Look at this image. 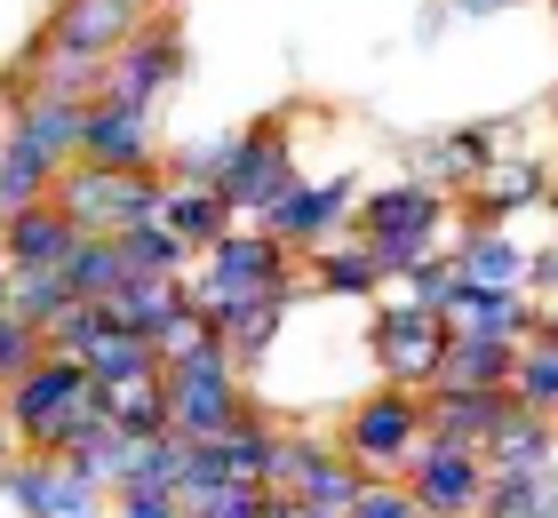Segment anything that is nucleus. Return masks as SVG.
Listing matches in <instances>:
<instances>
[{"label":"nucleus","mask_w":558,"mask_h":518,"mask_svg":"<svg viewBox=\"0 0 558 518\" xmlns=\"http://www.w3.org/2000/svg\"><path fill=\"white\" fill-rule=\"evenodd\" d=\"M96 414H112V391H96L81 359L40 351L16 383H0V438L9 455H64Z\"/></svg>","instance_id":"obj_1"},{"label":"nucleus","mask_w":558,"mask_h":518,"mask_svg":"<svg viewBox=\"0 0 558 518\" xmlns=\"http://www.w3.org/2000/svg\"><path fill=\"white\" fill-rule=\"evenodd\" d=\"M351 240L384 264V288H391V279L415 272L423 255H454V240H463V207H454L447 192L415 184V176H399V184L367 192L360 207H351Z\"/></svg>","instance_id":"obj_2"},{"label":"nucleus","mask_w":558,"mask_h":518,"mask_svg":"<svg viewBox=\"0 0 558 518\" xmlns=\"http://www.w3.org/2000/svg\"><path fill=\"white\" fill-rule=\"evenodd\" d=\"M279 288H303V264L256 224H232L208 255H192V272H184V303L208 311V320H223V311H240L256 296H279Z\"/></svg>","instance_id":"obj_3"},{"label":"nucleus","mask_w":558,"mask_h":518,"mask_svg":"<svg viewBox=\"0 0 558 518\" xmlns=\"http://www.w3.org/2000/svg\"><path fill=\"white\" fill-rule=\"evenodd\" d=\"M295 104H271L247 128H232V152H223V176H216V200L232 207L240 224H256L264 207L295 184Z\"/></svg>","instance_id":"obj_4"},{"label":"nucleus","mask_w":558,"mask_h":518,"mask_svg":"<svg viewBox=\"0 0 558 518\" xmlns=\"http://www.w3.org/2000/svg\"><path fill=\"white\" fill-rule=\"evenodd\" d=\"M160 391H168V431L192 438V447H199V438L240 431L247 414H256V399H247V383H240V368H232V351H223V344L160 368Z\"/></svg>","instance_id":"obj_5"},{"label":"nucleus","mask_w":558,"mask_h":518,"mask_svg":"<svg viewBox=\"0 0 558 518\" xmlns=\"http://www.w3.org/2000/svg\"><path fill=\"white\" fill-rule=\"evenodd\" d=\"M160 192H168L160 168H151V176H105V168H81V160L48 184V200L64 207V224L81 231V240H120V231L151 224V216H160Z\"/></svg>","instance_id":"obj_6"},{"label":"nucleus","mask_w":558,"mask_h":518,"mask_svg":"<svg viewBox=\"0 0 558 518\" xmlns=\"http://www.w3.org/2000/svg\"><path fill=\"white\" fill-rule=\"evenodd\" d=\"M192 48H184V16L175 9H151L136 24V40L120 48V57L105 64V104H120V112H160V104L175 96V81H184Z\"/></svg>","instance_id":"obj_7"},{"label":"nucleus","mask_w":558,"mask_h":518,"mask_svg":"<svg viewBox=\"0 0 558 518\" xmlns=\"http://www.w3.org/2000/svg\"><path fill=\"white\" fill-rule=\"evenodd\" d=\"M336 447L360 462L367 479H399L408 471V455L423 447V391H367L351 399V414L336 423Z\"/></svg>","instance_id":"obj_8"},{"label":"nucleus","mask_w":558,"mask_h":518,"mask_svg":"<svg viewBox=\"0 0 558 518\" xmlns=\"http://www.w3.org/2000/svg\"><path fill=\"white\" fill-rule=\"evenodd\" d=\"M351 207H360V176H327V184L295 176V184L279 192V200L264 207V216H256V231H271V240L288 248L295 264H312L319 248L351 240Z\"/></svg>","instance_id":"obj_9"},{"label":"nucleus","mask_w":558,"mask_h":518,"mask_svg":"<svg viewBox=\"0 0 558 518\" xmlns=\"http://www.w3.org/2000/svg\"><path fill=\"white\" fill-rule=\"evenodd\" d=\"M367 351H375V368H384L391 391H430V375H439V359H447V320L391 296L367 327Z\"/></svg>","instance_id":"obj_10"},{"label":"nucleus","mask_w":558,"mask_h":518,"mask_svg":"<svg viewBox=\"0 0 558 518\" xmlns=\"http://www.w3.org/2000/svg\"><path fill=\"white\" fill-rule=\"evenodd\" d=\"M399 486L415 495L423 518H478V495H487V455L423 438V447L408 455V471H399Z\"/></svg>","instance_id":"obj_11"},{"label":"nucleus","mask_w":558,"mask_h":518,"mask_svg":"<svg viewBox=\"0 0 558 518\" xmlns=\"http://www.w3.org/2000/svg\"><path fill=\"white\" fill-rule=\"evenodd\" d=\"M519 136V120H471V128H439V136H423L415 144V184L430 192H447V200H463L478 176H487L495 152H511Z\"/></svg>","instance_id":"obj_12"},{"label":"nucleus","mask_w":558,"mask_h":518,"mask_svg":"<svg viewBox=\"0 0 558 518\" xmlns=\"http://www.w3.org/2000/svg\"><path fill=\"white\" fill-rule=\"evenodd\" d=\"M151 9L144 0H48V16H40V40L48 48H64V57H96V64H112L120 48L136 40V24Z\"/></svg>","instance_id":"obj_13"},{"label":"nucleus","mask_w":558,"mask_h":518,"mask_svg":"<svg viewBox=\"0 0 558 518\" xmlns=\"http://www.w3.org/2000/svg\"><path fill=\"white\" fill-rule=\"evenodd\" d=\"M81 168H105V176H151L160 168V136H151L144 112H120V104L96 96L81 112V144H72Z\"/></svg>","instance_id":"obj_14"},{"label":"nucleus","mask_w":558,"mask_h":518,"mask_svg":"<svg viewBox=\"0 0 558 518\" xmlns=\"http://www.w3.org/2000/svg\"><path fill=\"white\" fill-rule=\"evenodd\" d=\"M511 391H423V438H439V447H471L487 455L495 431L511 423Z\"/></svg>","instance_id":"obj_15"},{"label":"nucleus","mask_w":558,"mask_h":518,"mask_svg":"<svg viewBox=\"0 0 558 518\" xmlns=\"http://www.w3.org/2000/svg\"><path fill=\"white\" fill-rule=\"evenodd\" d=\"M543 184H550V160H543V152H495L487 176L463 192V216H471V224H511L519 207H543Z\"/></svg>","instance_id":"obj_16"},{"label":"nucleus","mask_w":558,"mask_h":518,"mask_svg":"<svg viewBox=\"0 0 558 518\" xmlns=\"http://www.w3.org/2000/svg\"><path fill=\"white\" fill-rule=\"evenodd\" d=\"M81 248V231L64 224L57 200H33L16 216H0V264L9 272H64V255Z\"/></svg>","instance_id":"obj_17"},{"label":"nucleus","mask_w":558,"mask_h":518,"mask_svg":"<svg viewBox=\"0 0 558 518\" xmlns=\"http://www.w3.org/2000/svg\"><path fill=\"white\" fill-rule=\"evenodd\" d=\"M439 320H447V335H511V344H535L543 303L519 296V288H463V279H454Z\"/></svg>","instance_id":"obj_18"},{"label":"nucleus","mask_w":558,"mask_h":518,"mask_svg":"<svg viewBox=\"0 0 558 518\" xmlns=\"http://www.w3.org/2000/svg\"><path fill=\"white\" fill-rule=\"evenodd\" d=\"M519 344L511 335H447V359L430 375V391H511Z\"/></svg>","instance_id":"obj_19"},{"label":"nucleus","mask_w":558,"mask_h":518,"mask_svg":"<svg viewBox=\"0 0 558 518\" xmlns=\"http://www.w3.org/2000/svg\"><path fill=\"white\" fill-rule=\"evenodd\" d=\"M526 272V248L511 240V224H471L463 216V240H454V279L463 288H519Z\"/></svg>","instance_id":"obj_20"},{"label":"nucleus","mask_w":558,"mask_h":518,"mask_svg":"<svg viewBox=\"0 0 558 518\" xmlns=\"http://www.w3.org/2000/svg\"><path fill=\"white\" fill-rule=\"evenodd\" d=\"M303 288H279V296H256V303H240V311H223L216 320V344L232 351V368H240V383L264 368V351L279 344V320H288V303H295Z\"/></svg>","instance_id":"obj_21"},{"label":"nucleus","mask_w":558,"mask_h":518,"mask_svg":"<svg viewBox=\"0 0 558 518\" xmlns=\"http://www.w3.org/2000/svg\"><path fill=\"white\" fill-rule=\"evenodd\" d=\"M543 471H558V423L519 407L487 447V479H543Z\"/></svg>","instance_id":"obj_22"},{"label":"nucleus","mask_w":558,"mask_h":518,"mask_svg":"<svg viewBox=\"0 0 558 518\" xmlns=\"http://www.w3.org/2000/svg\"><path fill=\"white\" fill-rule=\"evenodd\" d=\"M160 224H168L192 255H208V248H216L240 216H232V207H223L208 184H168V192H160Z\"/></svg>","instance_id":"obj_23"},{"label":"nucleus","mask_w":558,"mask_h":518,"mask_svg":"<svg viewBox=\"0 0 558 518\" xmlns=\"http://www.w3.org/2000/svg\"><path fill=\"white\" fill-rule=\"evenodd\" d=\"M81 368H88L96 391H129V383H151V375H160V359H151L144 335H129V327H112V320H105V335H96V344L81 351Z\"/></svg>","instance_id":"obj_24"},{"label":"nucleus","mask_w":558,"mask_h":518,"mask_svg":"<svg viewBox=\"0 0 558 518\" xmlns=\"http://www.w3.org/2000/svg\"><path fill=\"white\" fill-rule=\"evenodd\" d=\"M0 311L24 327H40V344H48V327L72 311V288H64V272H9L0 264Z\"/></svg>","instance_id":"obj_25"},{"label":"nucleus","mask_w":558,"mask_h":518,"mask_svg":"<svg viewBox=\"0 0 558 518\" xmlns=\"http://www.w3.org/2000/svg\"><path fill=\"white\" fill-rule=\"evenodd\" d=\"M312 279H303V288H319V296H384V264H375V255L360 248V240H336V248H319L312 264H303Z\"/></svg>","instance_id":"obj_26"},{"label":"nucleus","mask_w":558,"mask_h":518,"mask_svg":"<svg viewBox=\"0 0 558 518\" xmlns=\"http://www.w3.org/2000/svg\"><path fill=\"white\" fill-rule=\"evenodd\" d=\"M175 311H184V279H129V288H120V296L105 303V320L151 344V335H160V327L175 320Z\"/></svg>","instance_id":"obj_27"},{"label":"nucleus","mask_w":558,"mask_h":518,"mask_svg":"<svg viewBox=\"0 0 558 518\" xmlns=\"http://www.w3.org/2000/svg\"><path fill=\"white\" fill-rule=\"evenodd\" d=\"M120 264H129V279H184L192 272V248L175 240V231L151 216L136 231H120Z\"/></svg>","instance_id":"obj_28"},{"label":"nucleus","mask_w":558,"mask_h":518,"mask_svg":"<svg viewBox=\"0 0 558 518\" xmlns=\"http://www.w3.org/2000/svg\"><path fill=\"white\" fill-rule=\"evenodd\" d=\"M64 288H72V303H112L120 288H129L120 240H81V248L64 255Z\"/></svg>","instance_id":"obj_29"},{"label":"nucleus","mask_w":558,"mask_h":518,"mask_svg":"<svg viewBox=\"0 0 558 518\" xmlns=\"http://www.w3.org/2000/svg\"><path fill=\"white\" fill-rule=\"evenodd\" d=\"M0 486H9V503L24 518H57V503H64V462L57 455H9Z\"/></svg>","instance_id":"obj_30"},{"label":"nucleus","mask_w":558,"mask_h":518,"mask_svg":"<svg viewBox=\"0 0 558 518\" xmlns=\"http://www.w3.org/2000/svg\"><path fill=\"white\" fill-rule=\"evenodd\" d=\"M511 407L550 414V423H558V351H550V344H519V368H511Z\"/></svg>","instance_id":"obj_31"},{"label":"nucleus","mask_w":558,"mask_h":518,"mask_svg":"<svg viewBox=\"0 0 558 518\" xmlns=\"http://www.w3.org/2000/svg\"><path fill=\"white\" fill-rule=\"evenodd\" d=\"M478 510H495V518H558V471H543V479H487Z\"/></svg>","instance_id":"obj_32"},{"label":"nucleus","mask_w":558,"mask_h":518,"mask_svg":"<svg viewBox=\"0 0 558 518\" xmlns=\"http://www.w3.org/2000/svg\"><path fill=\"white\" fill-rule=\"evenodd\" d=\"M112 423L129 431L136 447H144V438H160V431H168V391H160V375H151V383H129V391H112Z\"/></svg>","instance_id":"obj_33"},{"label":"nucleus","mask_w":558,"mask_h":518,"mask_svg":"<svg viewBox=\"0 0 558 518\" xmlns=\"http://www.w3.org/2000/svg\"><path fill=\"white\" fill-rule=\"evenodd\" d=\"M216 344V320H208V311H175V320L160 327V335H151V359H160V368H175V359H192V351H208Z\"/></svg>","instance_id":"obj_34"},{"label":"nucleus","mask_w":558,"mask_h":518,"mask_svg":"<svg viewBox=\"0 0 558 518\" xmlns=\"http://www.w3.org/2000/svg\"><path fill=\"white\" fill-rule=\"evenodd\" d=\"M40 351H48V344H40V327H24V320H9V311H0V383H16Z\"/></svg>","instance_id":"obj_35"},{"label":"nucleus","mask_w":558,"mask_h":518,"mask_svg":"<svg viewBox=\"0 0 558 518\" xmlns=\"http://www.w3.org/2000/svg\"><path fill=\"white\" fill-rule=\"evenodd\" d=\"M112 518H184L175 486H112Z\"/></svg>","instance_id":"obj_36"},{"label":"nucleus","mask_w":558,"mask_h":518,"mask_svg":"<svg viewBox=\"0 0 558 518\" xmlns=\"http://www.w3.org/2000/svg\"><path fill=\"white\" fill-rule=\"evenodd\" d=\"M351 518H423V510H415V495L399 479H367L360 503H351Z\"/></svg>","instance_id":"obj_37"},{"label":"nucleus","mask_w":558,"mask_h":518,"mask_svg":"<svg viewBox=\"0 0 558 518\" xmlns=\"http://www.w3.org/2000/svg\"><path fill=\"white\" fill-rule=\"evenodd\" d=\"M519 296H535L543 311L558 303V240H550V248H535V255H526V272H519Z\"/></svg>","instance_id":"obj_38"},{"label":"nucleus","mask_w":558,"mask_h":518,"mask_svg":"<svg viewBox=\"0 0 558 518\" xmlns=\"http://www.w3.org/2000/svg\"><path fill=\"white\" fill-rule=\"evenodd\" d=\"M487 9H519V0H439V16H487Z\"/></svg>","instance_id":"obj_39"},{"label":"nucleus","mask_w":558,"mask_h":518,"mask_svg":"<svg viewBox=\"0 0 558 518\" xmlns=\"http://www.w3.org/2000/svg\"><path fill=\"white\" fill-rule=\"evenodd\" d=\"M264 518H327V510H312V503H295V495H271V503H264Z\"/></svg>","instance_id":"obj_40"},{"label":"nucleus","mask_w":558,"mask_h":518,"mask_svg":"<svg viewBox=\"0 0 558 518\" xmlns=\"http://www.w3.org/2000/svg\"><path fill=\"white\" fill-rule=\"evenodd\" d=\"M535 344H550V351H558V303L543 311V327H535Z\"/></svg>","instance_id":"obj_41"},{"label":"nucleus","mask_w":558,"mask_h":518,"mask_svg":"<svg viewBox=\"0 0 558 518\" xmlns=\"http://www.w3.org/2000/svg\"><path fill=\"white\" fill-rule=\"evenodd\" d=\"M543 207H550V216H558V168H550V184H543Z\"/></svg>","instance_id":"obj_42"},{"label":"nucleus","mask_w":558,"mask_h":518,"mask_svg":"<svg viewBox=\"0 0 558 518\" xmlns=\"http://www.w3.org/2000/svg\"><path fill=\"white\" fill-rule=\"evenodd\" d=\"M160 9H175V0H160Z\"/></svg>","instance_id":"obj_43"},{"label":"nucleus","mask_w":558,"mask_h":518,"mask_svg":"<svg viewBox=\"0 0 558 518\" xmlns=\"http://www.w3.org/2000/svg\"><path fill=\"white\" fill-rule=\"evenodd\" d=\"M478 518H495V510H478Z\"/></svg>","instance_id":"obj_44"},{"label":"nucleus","mask_w":558,"mask_h":518,"mask_svg":"<svg viewBox=\"0 0 558 518\" xmlns=\"http://www.w3.org/2000/svg\"><path fill=\"white\" fill-rule=\"evenodd\" d=\"M550 16H558V0H550Z\"/></svg>","instance_id":"obj_45"}]
</instances>
